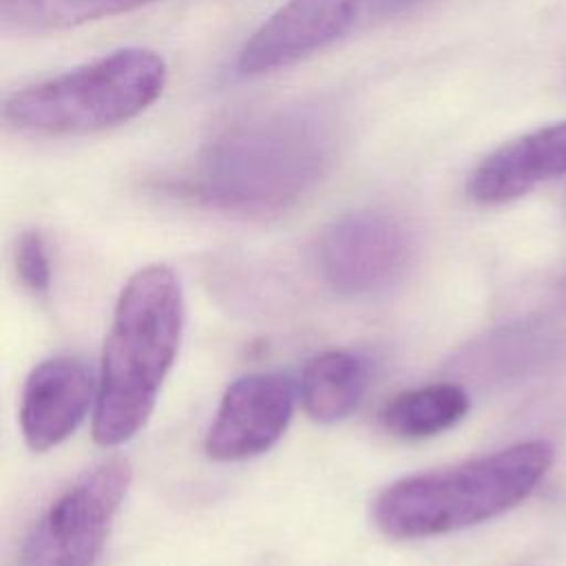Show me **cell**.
I'll use <instances>...</instances> for the list:
<instances>
[{
  "label": "cell",
  "instance_id": "1",
  "mask_svg": "<svg viewBox=\"0 0 566 566\" xmlns=\"http://www.w3.org/2000/svg\"><path fill=\"white\" fill-rule=\"evenodd\" d=\"M343 119L321 102L250 113L221 128L199 153L186 190L237 217H276L298 206L332 170Z\"/></svg>",
  "mask_w": 566,
  "mask_h": 566
},
{
  "label": "cell",
  "instance_id": "2",
  "mask_svg": "<svg viewBox=\"0 0 566 566\" xmlns=\"http://www.w3.org/2000/svg\"><path fill=\"white\" fill-rule=\"evenodd\" d=\"M184 292L164 263L137 270L119 292L102 352L93 438L128 442L148 422L184 332Z\"/></svg>",
  "mask_w": 566,
  "mask_h": 566
},
{
  "label": "cell",
  "instance_id": "3",
  "mask_svg": "<svg viewBox=\"0 0 566 566\" xmlns=\"http://www.w3.org/2000/svg\"><path fill=\"white\" fill-rule=\"evenodd\" d=\"M553 464V447L524 440L451 467L391 482L374 500L376 528L394 539L455 533L524 502Z\"/></svg>",
  "mask_w": 566,
  "mask_h": 566
},
{
  "label": "cell",
  "instance_id": "4",
  "mask_svg": "<svg viewBox=\"0 0 566 566\" xmlns=\"http://www.w3.org/2000/svg\"><path fill=\"white\" fill-rule=\"evenodd\" d=\"M168 80L166 62L144 46L117 49L55 77L15 91L4 119L38 135H88L142 115Z\"/></svg>",
  "mask_w": 566,
  "mask_h": 566
},
{
  "label": "cell",
  "instance_id": "5",
  "mask_svg": "<svg viewBox=\"0 0 566 566\" xmlns=\"http://www.w3.org/2000/svg\"><path fill=\"white\" fill-rule=\"evenodd\" d=\"M130 486V464L108 458L75 478L27 533L15 566H95Z\"/></svg>",
  "mask_w": 566,
  "mask_h": 566
},
{
  "label": "cell",
  "instance_id": "6",
  "mask_svg": "<svg viewBox=\"0 0 566 566\" xmlns=\"http://www.w3.org/2000/svg\"><path fill=\"white\" fill-rule=\"evenodd\" d=\"M312 256L318 276L334 292L371 296L407 276L416 261V232L396 212L352 210L321 230Z\"/></svg>",
  "mask_w": 566,
  "mask_h": 566
},
{
  "label": "cell",
  "instance_id": "7",
  "mask_svg": "<svg viewBox=\"0 0 566 566\" xmlns=\"http://www.w3.org/2000/svg\"><path fill=\"white\" fill-rule=\"evenodd\" d=\"M422 2L427 0H287L243 42L237 66L245 75L292 66Z\"/></svg>",
  "mask_w": 566,
  "mask_h": 566
},
{
  "label": "cell",
  "instance_id": "8",
  "mask_svg": "<svg viewBox=\"0 0 566 566\" xmlns=\"http://www.w3.org/2000/svg\"><path fill=\"white\" fill-rule=\"evenodd\" d=\"M294 411V387L281 374H248L234 380L212 418L203 449L217 462H239L272 449Z\"/></svg>",
  "mask_w": 566,
  "mask_h": 566
},
{
  "label": "cell",
  "instance_id": "9",
  "mask_svg": "<svg viewBox=\"0 0 566 566\" xmlns=\"http://www.w3.org/2000/svg\"><path fill=\"white\" fill-rule=\"evenodd\" d=\"M97 400L91 369L73 356L38 363L22 387L20 429L33 451H46L66 440Z\"/></svg>",
  "mask_w": 566,
  "mask_h": 566
},
{
  "label": "cell",
  "instance_id": "10",
  "mask_svg": "<svg viewBox=\"0 0 566 566\" xmlns=\"http://www.w3.org/2000/svg\"><path fill=\"white\" fill-rule=\"evenodd\" d=\"M566 175V119L524 133L489 153L469 175L467 195L500 206Z\"/></svg>",
  "mask_w": 566,
  "mask_h": 566
},
{
  "label": "cell",
  "instance_id": "11",
  "mask_svg": "<svg viewBox=\"0 0 566 566\" xmlns=\"http://www.w3.org/2000/svg\"><path fill=\"white\" fill-rule=\"evenodd\" d=\"M367 385L369 367L360 356L338 349L316 354L301 376L303 409L321 424L340 422L358 409Z\"/></svg>",
  "mask_w": 566,
  "mask_h": 566
},
{
  "label": "cell",
  "instance_id": "12",
  "mask_svg": "<svg viewBox=\"0 0 566 566\" xmlns=\"http://www.w3.org/2000/svg\"><path fill=\"white\" fill-rule=\"evenodd\" d=\"M471 400L458 382H431L394 396L380 411V424L407 440L449 431L469 413Z\"/></svg>",
  "mask_w": 566,
  "mask_h": 566
},
{
  "label": "cell",
  "instance_id": "13",
  "mask_svg": "<svg viewBox=\"0 0 566 566\" xmlns=\"http://www.w3.org/2000/svg\"><path fill=\"white\" fill-rule=\"evenodd\" d=\"M150 0H0L7 33H49L133 11Z\"/></svg>",
  "mask_w": 566,
  "mask_h": 566
},
{
  "label": "cell",
  "instance_id": "14",
  "mask_svg": "<svg viewBox=\"0 0 566 566\" xmlns=\"http://www.w3.org/2000/svg\"><path fill=\"white\" fill-rule=\"evenodd\" d=\"M15 272L22 285L35 294H44L51 285V259L44 237L27 230L15 243Z\"/></svg>",
  "mask_w": 566,
  "mask_h": 566
}]
</instances>
